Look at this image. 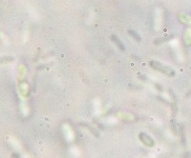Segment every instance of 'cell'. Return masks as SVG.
<instances>
[{"instance_id":"6da1fadb","label":"cell","mask_w":191,"mask_h":158,"mask_svg":"<svg viewBox=\"0 0 191 158\" xmlns=\"http://www.w3.org/2000/svg\"><path fill=\"white\" fill-rule=\"evenodd\" d=\"M150 65H151V67L153 69L162 72L163 74H166L168 76H175V72L173 71L171 68H169L167 66H164V65H163V64H161L159 62H156V61L150 62Z\"/></svg>"},{"instance_id":"7a4b0ae2","label":"cell","mask_w":191,"mask_h":158,"mask_svg":"<svg viewBox=\"0 0 191 158\" xmlns=\"http://www.w3.org/2000/svg\"><path fill=\"white\" fill-rule=\"evenodd\" d=\"M111 39L116 43V45L118 46V48L119 49V50H125V47L123 46V42H121L116 36H111Z\"/></svg>"},{"instance_id":"3957f363","label":"cell","mask_w":191,"mask_h":158,"mask_svg":"<svg viewBox=\"0 0 191 158\" xmlns=\"http://www.w3.org/2000/svg\"><path fill=\"white\" fill-rule=\"evenodd\" d=\"M129 33H130L131 36H133V38H134V39H136V40H137L138 42H140V41L142 40L141 36H138V33H137L136 31H132V30H131V31H129Z\"/></svg>"}]
</instances>
